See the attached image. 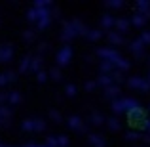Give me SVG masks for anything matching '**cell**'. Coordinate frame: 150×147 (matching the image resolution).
I'll list each match as a JSON object with an SVG mask.
<instances>
[{
    "instance_id": "c3c4849f",
    "label": "cell",
    "mask_w": 150,
    "mask_h": 147,
    "mask_svg": "<svg viewBox=\"0 0 150 147\" xmlns=\"http://www.w3.org/2000/svg\"><path fill=\"white\" fill-rule=\"evenodd\" d=\"M144 78H146V82L150 84V73H148V77H144Z\"/></svg>"
},
{
    "instance_id": "ffe728a7",
    "label": "cell",
    "mask_w": 150,
    "mask_h": 147,
    "mask_svg": "<svg viewBox=\"0 0 150 147\" xmlns=\"http://www.w3.org/2000/svg\"><path fill=\"white\" fill-rule=\"evenodd\" d=\"M95 84L103 86V88H108V86H112L114 82H112V77H110V75H99L97 80H95Z\"/></svg>"
},
{
    "instance_id": "44dd1931",
    "label": "cell",
    "mask_w": 150,
    "mask_h": 147,
    "mask_svg": "<svg viewBox=\"0 0 150 147\" xmlns=\"http://www.w3.org/2000/svg\"><path fill=\"white\" fill-rule=\"evenodd\" d=\"M146 21H148V19L143 17L141 14H137V11L131 15V17H129V23H131L133 27H144V23H146Z\"/></svg>"
},
{
    "instance_id": "681fc988",
    "label": "cell",
    "mask_w": 150,
    "mask_h": 147,
    "mask_svg": "<svg viewBox=\"0 0 150 147\" xmlns=\"http://www.w3.org/2000/svg\"><path fill=\"white\" fill-rule=\"evenodd\" d=\"M148 65H150V57H148Z\"/></svg>"
},
{
    "instance_id": "30bf717a",
    "label": "cell",
    "mask_w": 150,
    "mask_h": 147,
    "mask_svg": "<svg viewBox=\"0 0 150 147\" xmlns=\"http://www.w3.org/2000/svg\"><path fill=\"white\" fill-rule=\"evenodd\" d=\"M135 11H137V14H141L143 17L150 19V0H137Z\"/></svg>"
},
{
    "instance_id": "603a6c76",
    "label": "cell",
    "mask_w": 150,
    "mask_h": 147,
    "mask_svg": "<svg viewBox=\"0 0 150 147\" xmlns=\"http://www.w3.org/2000/svg\"><path fill=\"white\" fill-rule=\"evenodd\" d=\"M21 101H23V98H21V94H19L17 90L8 92V103H10V105H19Z\"/></svg>"
},
{
    "instance_id": "d6a6232c",
    "label": "cell",
    "mask_w": 150,
    "mask_h": 147,
    "mask_svg": "<svg viewBox=\"0 0 150 147\" xmlns=\"http://www.w3.org/2000/svg\"><path fill=\"white\" fill-rule=\"evenodd\" d=\"M139 38H141V42H143L144 46H148V44H150V31H143Z\"/></svg>"
},
{
    "instance_id": "7dc6e473",
    "label": "cell",
    "mask_w": 150,
    "mask_h": 147,
    "mask_svg": "<svg viewBox=\"0 0 150 147\" xmlns=\"http://www.w3.org/2000/svg\"><path fill=\"white\" fill-rule=\"evenodd\" d=\"M23 147H44V145H38V143H27V145H23Z\"/></svg>"
},
{
    "instance_id": "b9f144b4",
    "label": "cell",
    "mask_w": 150,
    "mask_h": 147,
    "mask_svg": "<svg viewBox=\"0 0 150 147\" xmlns=\"http://www.w3.org/2000/svg\"><path fill=\"white\" fill-rule=\"evenodd\" d=\"M46 52H48V42H42V44L38 46V55L42 57V55H44Z\"/></svg>"
},
{
    "instance_id": "3957f363",
    "label": "cell",
    "mask_w": 150,
    "mask_h": 147,
    "mask_svg": "<svg viewBox=\"0 0 150 147\" xmlns=\"http://www.w3.org/2000/svg\"><path fill=\"white\" fill-rule=\"evenodd\" d=\"M72 46L69 44H63L61 48L57 50V55H55V59H57V65L59 67H67L70 61H72Z\"/></svg>"
},
{
    "instance_id": "83f0119b",
    "label": "cell",
    "mask_w": 150,
    "mask_h": 147,
    "mask_svg": "<svg viewBox=\"0 0 150 147\" xmlns=\"http://www.w3.org/2000/svg\"><path fill=\"white\" fill-rule=\"evenodd\" d=\"M51 6H53L51 0H36V2H34V8H36V10H51Z\"/></svg>"
},
{
    "instance_id": "7bdbcfd3",
    "label": "cell",
    "mask_w": 150,
    "mask_h": 147,
    "mask_svg": "<svg viewBox=\"0 0 150 147\" xmlns=\"http://www.w3.org/2000/svg\"><path fill=\"white\" fill-rule=\"evenodd\" d=\"M84 88H86V90H89V92H91V90H95V88H97V84H95V80H86V84H84Z\"/></svg>"
},
{
    "instance_id": "816d5d0a",
    "label": "cell",
    "mask_w": 150,
    "mask_h": 147,
    "mask_svg": "<svg viewBox=\"0 0 150 147\" xmlns=\"http://www.w3.org/2000/svg\"><path fill=\"white\" fill-rule=\"evenodd\" d=\"M44 147H46V145H44Z\"/></svg>"
},
{
    "instance_id": "4316f807",
    "label": "cell",
    "mask_w": 150,
    "mask_h": 147,
    "mask_svg": "<svg viewBox=\"0 0 150 147\" xmlns=\"http://www.w3.org/2000/svg\"><path fill=\"white\" fill-rule=\"evenodd\" d=\"M48 78H51V80H55V82H59V80L63 78L61 69H59V67H53V69H50V71H48Z\"/></svg>"
},
{
    "instance_id": "e575fe53",
    "label": "cell",
    "mask_w": 150,
    "mask_h": 147,
    "mask_svg": "<svg viewBox=\"0 0 150 147\" xmlns=\"http://www.w3.org/2000/svg\"><path fill=\"white\" fill-rule=\"evenodd\" d=\"M36 80L38 82H46V80H48V71H44V69L38 71V73H36Z\"/></svg>"
},
{
    "instance_id": "8992f818",
    "label": "cell",
    "mask_w": 150,
    "mask_h": 147,
    "mask_svg": "<svg viewBox=\"0 0 150 147\" xmlns=\"http://www.w3.org/2000/svg\"><path fill=\"white\" fill-rule=\"evenodd\" d=\"M127 86L129 88H135V90H141V92H148L150 90V84L146 82L144 77H129L127 78Z\"/></svg>"
},
{
    "instance_id": "f1b7e54d",
    "label": "cell",
    "mask_w": 150,
    "mask_h": 147,
    "mask_svg": "<svg viewBox=\"0 0 150 147\" xmlns=\"http://www.w3.org/2000/svg\"><path fill=\"white\" fill-rule=\"evenodd\" d=\"M105 124L108 126V130H112V132H118V130H120V122H118V118H116V117L106 118V122H105Z\"/></svg>"
},
{
    "instance_id": "4dcf8cb0",
    "label": "cell",
    "mask_w": 150,
    "mask_h": 147,
    "mask_svg": "<svg viewBox=\"0 0 150 147\" xmlns=\"http://www.w3.org/2000/svg\"><path fill=\"white\" fill-rule=\"evenodd\" d=\"M125 140H127V141H137V140H141V134L139 132H131V130H129V132L125 134Z\"/></svg>"
},
{
    "instance_id": "f907efd6",
    "label": "cell",
    "mask_w": 150,
    "mask_h": 147,
    "mask_svg": "<svg viewBox=\"0 0 150 147\" xmlns=\"http://www.w3.org/2000/svg\"><path fill=\"white\" fill-rule=\"evenodd\" d=\"M148 111H150V105H148Z\"/></svg>"
},
{
    "instance_id": "60d3db41",
    "label": "cell",
    "mask_w": 150,
    "mask_h": 147,
    "mask_svg": "<svg viewBox=\"0 0 150 147\" xmlns=\"http://www.w3.org/2000/svg\"><path fill=\"white\" fill-rule=\"evenodd\" d=\"M141 128L144 130V134H150V118H148V117H146V118L143 120V124H141Z\"/></svg>"
},
{
    "instance_id": "52a82bcc",
    "label": "cell",
    "mask_w": 150,
    "mask_h": 147,
    "mask_svg": "<svg viewBox=\"0 0 150 147\" xmlns=\"http://www.w3.org/2000/svg\"><path fill=\"white\" fill-rule=\"evenodd\" d=\"M127 118H129V124H143V120L146 118V113H144L143 107H139V109L131 111V113H127Z\"/></svg>"
},
{
    "instance_id": "4fadbf2b",
    "label": "cell",
    "mask_w": 150,
    "mask_h": 147,
    "mask_svg": "<svg viewBox=\"0 0 150 147\" xmlns=\"http://www.w3.org/2000/svg\"><path fill=\"white\" fill-rule=\"evenodd\" d=\"M106 38H108V42L112 46H122L124 44V34H120V33H116V31H108L106 33Z\"/></svg>"
},
{
    "instance_id": "ab89813d",
    "label": "cell",
    "mask_w": 150,
    "mask_h": 147,
    "mask_svg": "<svg viewBox=\"0 0 150 147\" xmlns=\"http://www.w3.org/2000/svg\"><path fill=\"white\" fill-rule=\"evenodd\" d=\"M6 77H8V82L17 80V73H15V71H6Z\"/></svg>"
},
{
    "instance_id": "484cf974",
    "label": "cell",
    "mask_w": 150,
    "mask_h": 147,
    "mask_svg": "<svg viewBox=\"0 0 150 147\" xmlns=\"http://www.w3.org/2000/svg\"><path fill=\"white\" fill-rule=\"evenodd\" d=\"M89 122H91V124H95V126H101V124H105V122H106V118L103 117L101 113H91V117H89Z\"/></svg>"
},
{
    "instance_id": "1f68e13d",
    "label": "cell",
    "mask_w": 150,
    "mask_h": 147,
    "mask_svg": "<svg viewBox=\"0 0 150 147\" xmlns=\"http://www.w3.org/2000/svg\"><path fill=\"white\" fill-rule=\"evenodd\" d=\"M27 21H30V23H36V10H34V8L27 10Z\"/></svg>"
},
{
    "instance_id": "7c38bea8",
    "label": "cell",
    "mask_w": 150,
    "mask_h": 147,
    "mask_svg": "<svg viewBox=\"0 0 150 147\" xmlns=\"http://www.w3.org/2000/svg\"><path fill=\"white\" fill-rule=\"evenodd\" d=\"M103 31L101 29H93V27H86V31H84V34L82 37H86L89 42H97L99 38H103Z\"/></svg>"
},
{
    "instance_id": "5bb4252c",
    "label": "cell",
    "mask_w": 150,
    "mask_h": 147,
    "mask_svg": "<svg viewBox=\"0 0 150 147\" xmlns=\"http://www.w3.org/2000/svg\"><path fill=\"white\" fill-rule=\"evenodd\" d=\"M129 27H131V23H129V19H125V17H118L116 23H114V29H116V33H120V34H124L125 31H129Z\"/></svg>"
},
{
    "instance_id": "836d02e7",
    "label": "cell",
    "mask_w": 150,
    "mask_h": 147,
    "mask_svg": "<svg viewBox=\"0 0 150 147\" xmlns=\"http://www.w3.org/2000/svg\"><path fill=\"white\" fill-rule=\"evenodd\" d=\"M65 94H67L69 98L76 96V86H74V84H67V86H65Z\"/></svg>"
},
{
    "instance_id": "277c9868",
    "label": "cell",
    "mask_w": 150,
    "mask_h": 147,
    "mask_svg": "<svg viewBox=\"0 0 150 147\" xmlns=\"http://www.w3.org/2000/svg\"><path fill=\"white\" fill-rule=\"evenodd\" d=\"M21 128L25 132H44L46 130V122L42 118H25L21 122Z\"/></svg>"
},
{
    "instance_id": "5b68a950",
    "label": "cell",
    "mask_w": 150,
    "mask_h": 147,
    "mask_svg": "<svg viewBox=\"0 0 150 147\" xmlns=\"http://www.w3.org/2000/svg\"><path fill=\"white\" fill-rule=\"evenodd\" d=\"M34 10H36V8H34ZM51 19H53L51 17V10H36V27L40 31L48 29Z\"/></svg>"
},
{
    "instance_id": "f35d334b",
    "label": "cell",
    "mask_w": 150,
    "mask_h": 147,
    "mask_svg": "<svg viewBox=\"0 0 150 147\" xmlns=\"http://www.w3.org/2000/svg\"><path fill=\"white\" fill-rule=\"evenodd\" d=\"M23 40L33 42L34 40V31H25V33H23Z\"/></svg>"
},
{
    "instance_id": "74e56055",
    "label": "cell",
    "mask_w": 150,
    "mask_h": 147,
    "mask_svg": "<svg viewBox=\"0 0 150 147\" xmlns=\"http://www.w3.org/2000/svg\"><path fill=\"white\" fill-rule=\"evenodd\" d=\"M50 118H51V120H55V122H61L63 117H61V113H59V111L53 109V111H50Z\"/></svg>"
},
{
    "instance_id": "d6986e66",
    "label": "cell",
    "mask_w": 150,
    "mask_h": 147,
    "mask_svg": "<svg viewBox=\"0 0 150 147\" xmlns=\"http://www.w3.org/2000/svg\"><path fill=\"white\" fill-rule=\"evenodd\" d=\"M42 57L40 55H33L30 57V69H29V73H38V71H42Z\"/></svg>"
},
{
    "instance_id": "6da1fadb",
    "label": "cell",
    "mask_w": 150,
    "mask_h": 147,
    "mask_svg": "<svg viewBox=\"0 0 150 147\" xmlns=\"http://www.w3.org/2000/svg\"><path fill=\"white\" fill-rule=\"evenodd\" d=\"M97 55L101 57V61L112 63L114 69L120 71V73H125V71L129 69V65H131L127 59L122 57V55L118 54V50H114V48H99V50H97Z\"/></svg>"
},
{
    "instance_id": "bcb514c9",
    "label": "cell",
    "mask_w": 150,
    "mask_h": 147,
    "mask_svg": "<svg viewBox=\"0 0 150 147\" xmlns=\"http://www.w3.org/2000/svg\"><path fill=\"white\" fill-rule=\"evenodd\" d=\"M141 140H144L146 143H150V134H144V136H141Z\"/></svg>"
},
{
    "instance_id": "2e32d148",
    "label": "cell",
    "mask_w": 150,
    "mask_h": 147,
    "mask_svg": "<svg viewBox=\"0 0 150 147\" xmlns=\"http://www.w3.org/2000/svg\"><path fill=\"white\" fill-rule=\"evenodd\" d=\"M110 107H112V111H114V113H116V115H122V113H125V98H118V99H114V101H112V105H110Z\"/></svg>"
},
{
    "instance_id": "9a60e30c",
    "label": "cell",
    "mask_w": 150,
    "mask_h": 147,
    "mask_svg": "<svg viewBox=\"0 0 150 147\" xmlns=\"http://www.w3.org/2000/svg\"><path fill=\"white\" fill-rule=\"evenodd\" d=\"M120 86H116V84H112V86H108V88H105V98H108L110 101H114V99H118L120 98Z\"/></svg>"
},
{
    "instance_id": "9c48e42d",
    "label": "cell",
    "mask_w": 150,
    "mask_h": 147,
    "mask_svg": "<svg viewBox=\"0 0 150 147\" xmlns=\"http://www.w3.org/2000/svg\"><path fill=\"white\" fill-rule=\"evenodd\" d=\"M129 50H131V54L135 55V57H144V44L141 42V38H135V40L129 42Z\"/></svg>"
},
{
    "instance_id": "d4e9b609",
    "label": "cell",
    "mask_w": 150,
    "mask_h": 147,
    "mask_svg": "<svg viewBox=\"0 0 150 147\" xmlns=\"http://www.w3.org/2000/svg\"><path fill=\"white\" fill-rule=\"evenodd\" d=\"M30 57H33V55H25V57L21 59V63H19V73H29V69H30Z\"/></svg>"
},
{
    "instance_id": "ac0fdd59",
    "label": "cell",
    "mask_w": 150,
    "mask_h": 147,
    "mask_svg": "<svg viewBox=\"0 0 150 147\" xmlns=\"http://www.w3.org/2000/svg\"><path fill=\"white\" fill-rule=\"evenodd\" d=\"M114 23H116V17H114L112 14H105L101 17V25H103V29H114Z\"/></svg>"
},
{
    "instance_id": "ee69618b",
    "label": "cell",
    "mask_w": 150,
    "mask_h": 147,
    "mask_svg": "<svg viewBox=\"0 0 150 147\" xmlns=\"http://www.w3.org/2000/svg\"><path fill=\"white\" fill-rule=\"evenodd\" d=\"M6 84H10V82H8L6 73H0V86H6Z\"/></svg>"
},
{
    "instance_id": "d590c367",
    "label": "cell",
    "mask_w": 150,
    "mask_h": 147,
    "mask_svg": "<svg viewBox=\"0 0 150 147\" xmlns=\"http://www.w3.org/2000/svg\"><path fill=\"white\" fill-rule=\"evenodd\" d=\"M57 147H69V138L67 136H57Z\"/></svg>"
},
{
    "instance_id": "f6af8a7d",
    "label": "cell",
    "mask_w": 150,
    "mask_h": 147,
    "mask_svg": "<svg viewBox=\"0 0 150 147\" xmlns=\"http://www.w3.org/2000/svg\"><path fill=\"white\" fill-rule=\"evenodd\" d=\"M6 101H8V92H0V105H4Z\"/></svg>"
},
{
    "instance_id": "8d00e7d4",
    "label": "cell",
    "mask_w": 150,
    "mask_h": 147,
    "mask_svg": "<svg viewBox=\"0 0 150 147\" xmlns=\"http://www.w3.org/2000/svg\"><path fill=\"white\" fill-rule=\"evenodd\" d=\"M46 147H57V136H48V140H46Z\"/></svg>"
},
{
    "instance_id": "7402d4cb",
    "label": "cell",
    "mask_w": 150,
    "mask_h": 147,
    "mask_svg": "<svg viewBox=\"0 0 150 147\" xmlns=\"http://www.w3.org/2000/svg\"><path fill=\"white\" fill-rule=\"evenodd\" d=\"M88 140L93 147H105V138H103L101 134H89Z\"/></svg>"
},
{
    "instance_id": "8fae6325",
    "label": "cell",
    "mask_w": 150,
    "mask_h": 147,
    "mask_svg": "<svg viewBox=\"0 0 150 147\" xmlns=\"http://www.w3.org/2000/svg\"><path fill=\"white\" fill-rule=\"evenodd\" d=\"M67 124H69V128L76 130V132H86V130H88V126L84 124V120H82L80 117H69Z\"/></svg>"
},
{
    "instance_id": "7a4b0ae2",
    "label": "cell",
    "mask_w": 150,
    "mask_h": 147,
    "mask_svg": "<svg viewBox=\"0 0 150 147\" xmlns=\"http://www.w3.org/2000/svg\"><path fill=\"white\" fill-rule=\"evenodd\" d=\"M86 31V25L80 21V19H72V21H65V25H63V33H61V40L65 42H70L72 38L80 37V34H84Z\"/></svg>"
},
{
    "instance_id": "ba28073f",
    "label": "cell",
    "mask_w": 150,
    "mask_h": 147,
    "mask_svg": "<svg viewBox=\"0 0 150 147\" xmlns=\"http://www.w3.org/2000/svg\"><path fill=\"white\" fill-rule=\"evenodd\" d=\"M13 46L11 44H0V63H10L13 59Z\"/></svg>"
},
{
    "instance_id": "cb8c5ba5",
    "label": "cell",
    "mask_w": 150,
    "mask_h": 147,
    "mask_svg": "<svg viewBox=\"0 0 150 147\" xmlns=\"http://www.w3.org/2000/svg\"><path fill=\"white\" fill-rule=\"evenodd\" d=\"M99 71H101V75H112L116 69H114L112 63H108V61H101V63H99Z\"/></svg>"
},
{
    "instance_id": "e0dca14e",
    "label": "cell",
    "mask_w": 150,
    "mask_h": 147,
    "mask_svg": "<svg viewBox=\"0 0 150 147\" xmlns=\"http://www.w3.org/2000/svg\"><path fill=\"white\" fill-rule=\"evenodd\" d=\"M10 118H11V109L6 105H0V126H6Z\"/></svg>"
},
{
    "instance_id": "f546056e",
    "label": "cell",
    "mask_w": 150,
    "mask_h": 147,
    "mask_svg": "<svg viewBox=\"0 0 150 147\" xmlns=\"http://www.w3.org/2000/svg\"><path fill=\"white\" fill-rule=\"evenodd\" d=\"M106 6H108V8H116V10H120V8H124L125 4H124V0H108V2H106Z\"/></svg>"
}]
</instances>
